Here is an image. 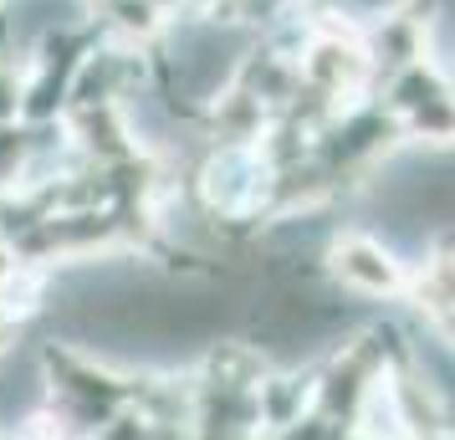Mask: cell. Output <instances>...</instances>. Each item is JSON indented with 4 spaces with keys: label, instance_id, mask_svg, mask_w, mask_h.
I'll return each mask as SVG.
<instances>
[{
    "label": "cell",
    "instance_id": "6da1fadb",
    "mask_svg": "<svg viewBox=\"0 0 455 440\" xmlns=\"http://www.w3.org/2000/svg\"><path fill=\"white\" fill-rule=\"evenodd\" d=\"M328 272L348 292H363V297H404L414 287L404 261L373 236H338L328 246Z\"/></svg>",
    "mask_w": 455,
    "mask_h": 440
},
{
    "label": "cell",
    "instance_id": "3957f363",
    "mask_svg": "<svg viewBox=\"0 0 455 440\" xmlns=\"http://www.w3.org/2000/svg\"><path fill=\"white\" fill-rule=\"evenodd\" d=\"M31 440H46V436H31Z\"/></svg>",
    "mask_w": 455,
    "mask_h": 440
},
{
    "label": "cell",
    "instance_id": "7a4b0ae2",
    "mask_svg": "<svg viewBox=\"0 0 455 440\" xmlns=\"http://www.w3.org/2000/svg\"><path fill=\"white\" fill-rule=\"evenodd\" d=\"M435 323H440V333L451 338V348H455V313H440V317H435Z\"/></svg>",
    "mask_w": 455,
    "mask_h": 440
}]
</instances>
